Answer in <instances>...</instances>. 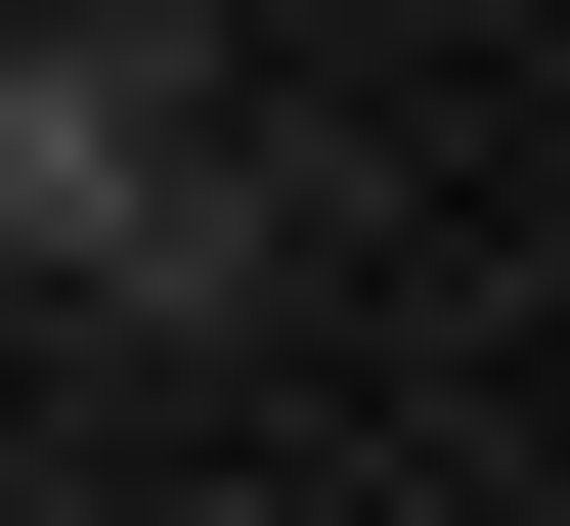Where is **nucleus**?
<instances>
[{
	"label": "nucleus",
	"instance_id": "obj_1",
	"mask_svg": "<svg viewBox=\"0 0 570 526\" xmlns=\"http://www.w3.org/2000/svg\"><path fill=\"white\" fill-rule=\"evenodd\" d=\"M264 264H307L264 88H219L176 0H0V307H45V351H219Z\"/></svg>",
	"mask_w": 570,
	"mask_h": 526
}]
</instances>
